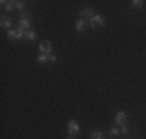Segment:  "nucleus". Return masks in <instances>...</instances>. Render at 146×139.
Returning <instances> with one entry per match:
<instances>
[{
    "instance_id": "obj_1",
    "label": "nucleus",
    "mask_w": 146,
    "mask_h": 139,
    "mask_svg": "<svg viewBox=\"0 0 146 139\" xmlns=\"http://www.w3.org/2000/svg\"><path fill=\"white\" fill-rule=\"evenodd\" d=\"M106 25V19L101 16V14H95V16L92 17V19H89V26L93 28V30H96V28H101Z\"/></svg>"
},
{
    "instance_id": "obj_2",
    "label": "nucleus",
    "mask_w": 146,
    "mask_h": 139,
    "mask_svg": "<svg viewBox=\"0 0 146 139\" xmlns=\"http://www.w3.org/2000/svg\"><path fill=\"white\" fill-rule=\"evenodd\" d=\"M25 36V31L22 30V28H11V30L8 31V37L9 39H22V37Z\"/></svg>"
},
{
    "instance_id": "obj_3",
    "label": "nucleus",
    "mask_w": 146,
    "mask_h": 139,
    "mask_svg": "<svg viewBox=\"0 0 146 139\" xmlns=\"http://www.w3.org/2000/svg\"><path fill=\"white\" fill-rule=\"evenodd\" d=\"M51 50H53V45H51L50 40H45L42 43H39V53L40 54H51Z\"/></svg>"
},
{
    "instance_id": "obj_4",
    "label": "nucleus",
    "mask_w": 146,
    "mask_h": 139,
    "mask_svg": "<svg viewBox=\"0 0 146 139\" xmlns=\"http://www.w3.org/2000/svg\"><path fill=\"white\" fill-rule=\"evenodd\" d=\"M67 130H68V134L70 136H75V134H78L79 133V124L76 122V121H68V124H67Z\"/></svg>"
},
{
    "instance_id": "obj_5",
    "label": "nucleus",
    "mask_w": 146,
    "mask_h": 139,
    "mask_svg": "<svg viewBox=\"0 0 146 139\" xmlns=\"http://www.w3.org/2000/svg\"><path fill=\"white\" fill-rule=\"evenodd\" d=\"M87 25H89V22L86 19H79L78 22H76V26H75L76 33H84V31L87 30Z\"/></svg>"
},
{
    "instance_id": "obj_6",
    "label": "nucleus",
    "mask_w": 146,
    "mask_h": 139,
    "mask_svg": "<svg viewBox=\"0 0 146 139\" xmlns=\"http://www.w3.org/2000/svg\"><path fill=\"white\" fill-rule=\"evenodd\" d=\"M19 28H22L23 31H30L31 20L28 19V17H25V19H22V17H20V19H19Z\"/></svg>"
},
{
    "instance_id": "obj_7",
    "label": "nucleus",
    "mask_w": 146,
    "mask_h": 139,
    "mask_svg": "<svg viewBox=\"0 0 146 139\" xmlns=\"http://www.w3.org/2000/svg\"><path fill=\"white\" fill-rule=\"evenodd\" d=\"M115 122L120 125V127L123 124H126V113H124V111H118L115 114Z\"/></svg>"
},
{
    "instance_id": "obj_8",
    "label": "nucleus",
    "mask_w": 146,
    "mask_h": 139,
    "mask_svg": "<svg viewBox=\"0 0 146 139\" xmlns=\"http://www.w3.org/2000/svg\"><path fill=\"white\" fill-rule=\"evenodd\" d=\"M79 16H81V19H86V17H89V19H92L93 16H95V12H93V8H84L81 12H79Z\"/></svg>"
},
{
    "instance_id": "obj_9",
    "label": "nucleus",
    "mask_w": 146,
    "mask_h": 139,
    "mask_svg": "<svg viewBox=\"0 0 146 139\" xmlns=\"http://www.w3.org/2000/svg\"><path fill=\"white\" fill-rule=\"evenodd\" d=\"M0 26L3 28V30H11L13 26V20L11 19H6V17H2V23H0Z\"/></svg>"
},
{
    "instance_id": "obj_10",
    "label": "nucleus",
    "mask_w": 146,
    "mask_h": 139,
    "mask_svg": "<svg viewBox=\"0 0 146 139\" xmlns=\"http://www.w3.org/2000/svg\"><path fill=\"white\" fill-rule=\"evenodd\" d=\"M23 39H27L28 42H33V40H36L37 39V34L34 33V31H25V36H23Z\"/></svg>"
},
{
    "instance_id": "obj_11",
    "label": "nucleus",
    "mask_w": 146,
    "mask_h": 139,
    "mask_svg": "<svg viewBox=\"0 0 146 139\" xmlns=\"http://www.w3.org/2000/svg\"><path fill=\"white\" fill-rule=\"evenodd\" d=\"M0 3H2V5H3V8H5L6 11H9V12H11L13 9L16 8V6H14V2H5V0H2Z\"/></svg>"
},
{
    "instance_id": "obj_12",
    "label": "nucleus",
    "mask_w": 146,
    "mask_h": 139,
    "mask_svg": "<svg viewBox=\"0 0 146 139\" xmlns=\"http://www.w3.org/2000/svg\"><path fill=\"white\" fill-rule=\"evenodd\" d=\"M131 5H132V8H143L145 2H143V0H132Z\"/></svg>"
},
{
    "instance_id": "obj_13",
    "label": "nucleus",
    "mask_w": 146,
    "mask_h": 139,
    "mask_svg": "<svg viewBox=\"0 0 146 139\" xmlns=\"http://www.w3.org/2000/svg\"><path fill=\"white\" fill-rule=\"evenodd\" d=\"M90 139H104L101 131H92L90 133Z\"/></svg>"
},
{
    "instance_id": "obj_14",
    "label": "nucleus",
    "mask_w": 146,
    "mask_h": 139,
    "mask_svg": "<svg viewBox=\"0 0 146 139\" xmlns=\"http://www.w3.org/2000/svg\"><path fill=\"white\" fill-rule=\"evenodd\" d=\"M36 60L39 62V64H45V62L50 60V59H48V54H39V56H37Z\"/></svg>"
},
{
    "instance_id": "obj_15",
    "label": "nucleus",
    "mask_w": 146,
    "mask_h": 139,
    "mask_svg": "<svg viewBox=\"0 0 146 139\" xmlns=\"http://www.w3.org/2000/svg\"><path fill=\"white\" fill-rule=\"evenodd\" d=\"M109 133H110V136H118V134L121 133V130H120L118 127H112V128H110Z\"/></svg>"
},
{
    "instance_id": "obj_16",
    "label": "nucleus",
    "mask_w": 146,
    "mask_h": 139,
    "mask_svg": "<svg viewBox=\"0 0 146 139\" xmlns=\"http://www.w3.org/2000/svg\"><path fill=\"white\" fill-rule=\"evenodd\" d=\"M14 6L19 9V11H23V9H25V3H23V2H19V0H17V2H14Z\"/></svg>"
},
{
    "instance_id": "obj_17",
    "label": "nucleus",
    "mask_w": 146,
    "mask_h": 139,
    "mask_svg": "<svg viewBox=\"0 0 146 139\" xmlns=\"http://www.w3.org/2000/svg\"><path fill=\"white\" fill-rule=\"evenodd\" d=\"M120 130H121V133H123V134H127V133H129V128H127V125H126V124L121 125Z\"/></svg>"
},
{
    "instance_id": "obj_18",
    "label": "nucleus",
    "mask_w": 146,
    "mask_h": 139,
    "mask_svg": "<svg viewBox=\"0 0 146 139\" xmlns=\"http://www.w3.org/2000/svg\"><path fill=\"white\" fill-rule=\"evenodd\" d=\"M48 59H50V62H56V56H54V54H48Z\"/></svg>"
},
{
    "instance_id": "obj_19",
    "label": "nucleus",
    "mask_w": 146,
    "mask_h": 139,
    "mask_svg": "<svg viewBox=\"0 0 146 139\" xmlns=\"http://www.w3.org/2000/svg\"><path fill=\"white\" fill-rule=\"evenodd\" d=\"M67 139H75V136H68Z\"/></svg>"
}]
</instances>
